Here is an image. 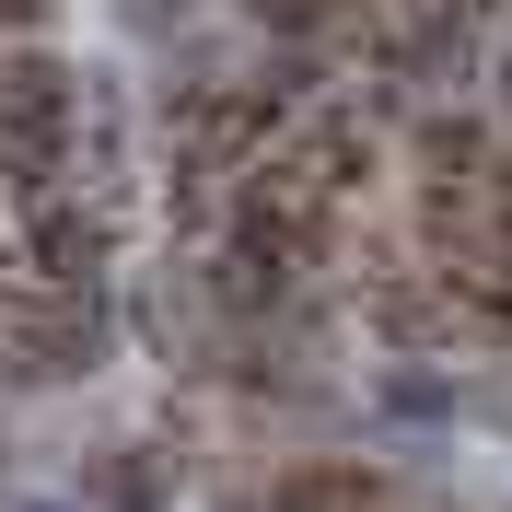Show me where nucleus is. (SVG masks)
I'll return each mask as SVG.
<instances>
[{
	"mask_svg": "<svg viewBox=\"0 0 512 512\" xmlns=\"http://www.w3.org/2000/svg\"><path fill=\"white\" fill-rule=\"evenodd\" d=\"M396 82H419V94L466 82V12H454V0H431V12L396 24Z\"/></svg>",
	"mask_w": 512,
	"mask_h": 512,
	"instance_id": "nucleus-2",
	"label": "nucleus"
},
{
	"mask_svg": "<svg viewBox=\"0 0 512 512\" xmlns=\"http://www.w3.org/2000/svg\"><path fill=\"white\" fill-rule=\"evenodd\" d=\"M35 12H47V0H0V24H35Z\"/></svg>",
	"mask_w": 512,
	"mask_h": 512,
	"instance_id": "nucleus-3",
	"label": "nucleus"
},
{
	"mask_svg": "<svg viewBox=\"0 0 512 512\" xmlns=\"http://www.w3.org/2000/svg\"><path fill=\"white\" fill-rule=\"evenodd\" d=\"M501 105H512V70H501Z\"/></svg>",
	"mask_w": 512,
	"mask_h": 512,
	"instance_id": "nucleus-4",
	"label": "nucleus"
},
{
	"mask_svg": "<svg viewBox=\"0 0 512 512\" xmlns=\"http://www.w3.org/2000/svg\"><path fill=\"white\" fill-rule=\"evenodd\" d=\"M12 373L24 384H70V373H94L105 361V315H94V291H35L24 315H12Z\"/></svg>",
	"mask_w": 512,
	"mask_h": 512,
	"instance_id": "nucleus-1",
	"label": "nucleus"
}]
</instances>
